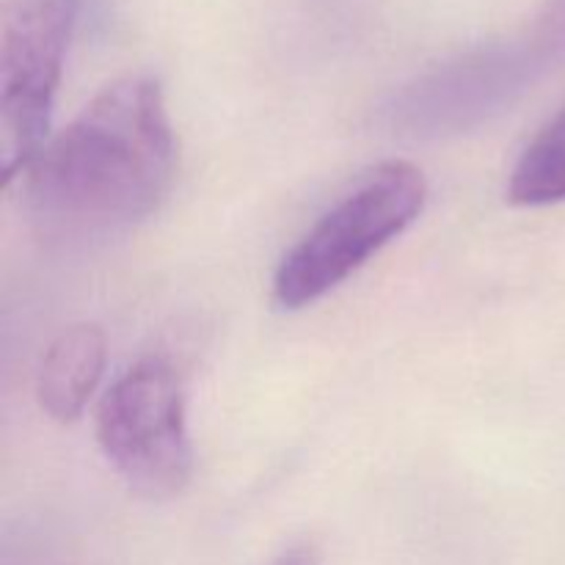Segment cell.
Masks as SVG:
<instances>
[{
  "label": "cell",
  "mask_w": 565,
  "mask_h": 565,
  "mask_svg": "<svg viewBox=\"0 0 565 565\" xmlns=\"http://www.w3.org/2000/svg\"><path fill=\"white\" fill-rule=\"evenodd\" d=\"M81 0H3L0 171L9 185L47 143L53 99Z\"/></svg>",
  "instance_id": "obj_4"
},
{
  "label": "cell",
  "mask_w": 565,
  "mask_h": 565,
  "mask_svg": "<svg viewBox=\"0 0 565 565\" xmlns=\"http://www.w3.org/2000/svg\"><path fill=\"white\" fill-rule=\"evenodd\" d=\"M177 141L163 88L143 75L105 86L50 138L25 177L31 207L75 232L116 230L147 218L169 193Z\"/></svg>",
  "instance_id": "obj_1"
},
{
  "label": "cell",
  "mask_w": 565,
  "mask_h": 565,
  "mask_svg": "<svg viewBox=\"0 0 565 565\" xmlns=\"http://www.w3.org/2000/svg\"><path fill=\"white\" fill-rule=\"evenodd\" d=\"M508 202L519 207L565 202V105L541 127L513 166Z\"/></svg>",
  "instance_id": "obj_7"
},
{
  "label": "cell",
  "mask_w": 565,
  "mask_h": 565,
  "mask_svg": "<svg viewBox=\"0 0 565 565\" xmlns=\"http://www.w3.org/2000/svg\"><path fill=\"white\" fill-rule=\"evenodd\" d=\"M97 441L136 494L169 500L185 489L193 450L185 395L169 362L143 359L105 392L97 412Z\"/></svg>",
  "instance_id": "obj_3"
},
{
  "label": "cell",
  "mask_w": 565,
  "mask_h": 565,
  "mask_svg": "<svg viewBox=\"0 0 565 565\" xmlns=\"http://www.w3.org/2000/svg\"><path fill=\"white\" fill-rule=\"evenodd\" d=\"M533 47L544 61H565V0H546L535 25Z\"/></svg>",
  "instance_id": "obj_8"
},
{
  "label": "cell",
  "mask_w": 565,
  "mask_h": 565,
  "mask_svg": "<svg viewBox=\"0 0 565 565\" xmlns=\"http://www.w3.org/2000/svg\"><path fill=\"white\" fill-rule=\"evenodd\" d=\"M105 370V334L92 323L61 331L44 351L36 373L39 406L58 423L83 414Z\"/></svg>",
  "instance_id": "obj_6"
},
{
  "label": "cell",
  "mask_w": 565,
  "mask_h": 565,
  "mask_svg": "<svg viewBox=\"0 0 565 565\" xmlns=\"http://www.w3.org/2000/svg\"><path fill=\"white\" fill-rule=\"evenodd\" d=\"M428 199L423 171L390 160L370 171L281 259L274 298L281 309H301L356 274L386 243L419 218Z\"/></svg>",
  "instance_id": "obj_2"
},
{
  "label": "cell",
  "mask_w": 565,
  "mask_h": 565,
  "mask_svg": "<svg viewBox=\"0 0 565 565\" xmlns=\"http://www.w3.org/2000/svg\"><path fill=\"white\" fill-rule=\"evenodd\" d=\"M539 50L497 44L428 72L397 97L395 114L412 127H461L508 103L541 64Z\"/></svg>",
  "instance_id": "obj_5"
},
{
  "label": "cell",
  "mask_w": 565,
  "mask_h": 565,
  "mask_svg": "<svg viewBox=\"0 0 565 565\" xmlns=\"http://www.w3.org/2000/svg\"><path fill=\"white\" fill-rule=\"evenodd\" d=\"M268 565H320V552L309 541H298V544L281 550Z\"/></svg>",
  "instance_id": "obj_9"
}]
</instances>
